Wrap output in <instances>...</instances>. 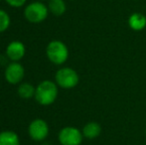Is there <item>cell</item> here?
<instances>
[{"instance_id": "4fadbf2b", "label": "cell", "mask_w": 146, "mask_h": 145, "mask_svg": "<svg viewBox=\"0 0 146 145\" xmlns=\"http://www.w3.org/2000/svg\"><path fill=\"white\" fill-rule=\"evenodd\" d=\"M35 91H36V87H34L28 83H24L19 85L17 93L21 99H29L35 97Z\"/></svg>"}, {"instance_id": "7c38bea8", "label": "cell", "mask_w": 146, "mask_h": 145, "mask_svg": "<svg viewBox=\"0 0 146 145\" xmlns=\"http://www.w3.org/2000/svg\"><path fill=\"white\" fill-rule=\"evenodd\" d=\"M48 9L55 16H61L66 12L67 6L64 0H50L48 4Z\"/></svg>"}, {"instance_id": "9c48e42d", "label": "cell", "mask_w": 146, "mask_h": 145, "mask_svg": "<svg viewBox=\"0 0 146 145\" xmlns=\"http://www.w3.org/2000/svg\"><path fill=\"white\" fill-rule=\"evenodd\" d=\"M102 132V127L98 122H88L83 128V135L88 139H94Z\"/></svg>"}, {"instance_id": "52a82bcc", "label": "cell", "mask_w": 146, "mask_h": 145, "mask_svg": "<svg viewBox=\"0 0 146 145\" xmlns=\"http://www.w3.org/2000/svg\"><path fill=\"white\" fill-rule=\"evenodd\" d=\"M25 70L19 62H12L6 67L4 77L7 83L11 85H17L23 79Z\"/></svg>"}, {"instance_id": "2e32d148", "label": "cell", "mask_w": 146, "mask_h": 145, "mask_svg": "<svg viewBox=\"0 0 146 145\" xmlns=\"http://www.w3.org/2000/svg\"><path fill=\"white\" fill-rule=\"evenodd\" d=\"M38 1H45V0H38ZM49 1H50V0H49Z\"/></svg>"}, {"instance_id": "6da1fadb", "label": "cell", "mask_w": 146, "mask_h": 145, "mask_svg": "<svg viewBox=\"0 0 146 145\" xmlns=\"http://www.w3.org/2000/svg\"><path fill=\"white\" fill-rule=\"evenodd\" d=\"M58 97V87L52 81H43L37 85L35 99L41 105H50L55 103Z\"/></svg>"}, {"instance_id": "7a4b0ae2", "label": "cell", "mask_w": 146, "mask_h": 145, "mask_svg": "<svg viewBox=\"0 0 146 145\" xmlns=\"http://www.w3.org/2000/svg\"><path fill=\"white\" fill-rule=\"evenodd\" d=\"M46 55L50 62L55 65H62L68 60L69 50L62 41H51L46 48Z\"/></svg>"}, {"instance_id": "5bb4252c", "label": "cell", "mask_w": 146, "mask_h": 145, "mask_svg": "<svg viewBox=\"0 0 146 145\" xmlns=\"http://www.w3.org/2000/svg\"><path fill=\"white\" fill-rule=\"evenodd\" d=\"M10 17L8 13H6L4 10L0 9V33L6 31L10 26Z\"/></svg>"}, {"instance_id": "9a60e30c", "label": "cell", "mask_w": 146, "mask_h": 145, "mask_svg": "<svg viewBox=\"0 0 146 145\" xmlns=\"http://www.w3.org/2000/svg\"><path fill=\"white\" fill-rule=\"evenodd\" d=\"M5 1L7 2L8 5H10L11 7L19 8V7H22V6L26 3L27 0H5Z\"/></svg>"}, {"instance_id": "8fae6325", "label": "cell", "mask_w": 146, "mask_h": 145, "mask_svg": "<svg viewBox=\"0 0 146 145\" xmlns=\"http://www.w3.org/2000/svg\"><path fill=\"white\" fill-rule=\"evenodd\" d=\"M0 145H20L19 136L13 131L0 132Z\"/></svg>"}, {"instance_id": "8992f818", "label": "cell", "mask_w": 146, "mask_h": 145, "mask_svg": "<svg viewBox=\"0 0 146 145\" xmlns=\"http://www.w3.org/2000/svg\"><path fill=\"white\" fill-rule=\"evenodd\" d=\"M28 133L35 141H42L46 139L49 134V126L44 119L36 118L29 124Z\"/></svg>"}, {"instance_id": "e0dca14e", "label": "cell", "mask_w": 146, "mask_h": 145, "mask_svg": "<svg viewBox=\"0 0 146 145\" xmlns=\"http://www.w3.org/2000/svg\"><path fill=\"white\" fill-rule=\"evenodd\" d=\"M0 1H1V0H0Z\"/></svg>"}, {"instance_id": "ba28073f", "label": "cell", "mask_w": 146, "mask_h": 145, "mask_svg": "<svg viewBox=\"0 0 146 145\" xmlns=\"http://www.w3.org/2000/svg\"><path fill=\"white\" fill-rule=\"evenodd\" d=\"M26 49L25 46L20 41H12L8 44L6 48V56L12 62H19L25 56Z\"/></svg>"}, {"instance_id": "5b68a950", "label": "cell", "mask_w": 146, "mask_h": 145, "mask_svg": "<svg viewBox=\"0 0 146 145\" xmlns=\"http://www.w3.org/2000/svg\"><path fill=\"white\" fill-rule=\"evenodd\" d=\"M83 136V133L78 128L66 126L59 132L58 138L62 145H81Z\"/></svg>"}, {"instance_id": "3957f363", "label": "cell", "mask_w": 146, "mask_h": 145, "mask_svg": "<svg viewBox=\"0 0 146 145\" xmlns=\"http://www.w3.org/2000/svg\"><path fill=\"white\" fill-rule=\"evenodd\" d=\"M49 9L44 3L40 1H35L26 6L24 10V16L30 23L38 24L46 20L48 17Z\"/></svg>"}, {"instance_id": "30bf717a", "label": "cell", "mask_w": 146, "mask_h": 145, "mask_svg": "<svg viewBox=\"0 0 146 145\" xmlns=\"http://www.w3.org/2000/svg\"><path fill=\"white\" fill-rule=\"evenodd\" d=\"M129 27L135 31H140L146 27V17L143 14L133 13L128 19Z\"/></svg>"}, {"instance_id": "277c9868", "label": "cell", "mask_w": 146, "mask_h": 145, "mask_svg": "<svg viewBox=\"0 0 146 145\" xmlns=\"http://www.w3.org/2000/svg\"><path fill=\"white\" fill-rule=\"evenodd\" d=\"M56 83L63 89H73L79 83V75L75 70L71 68L60 69L55 75Z\"/></svg>"}]
</instances>
